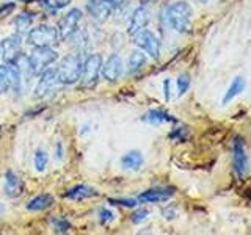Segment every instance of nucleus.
I'll use <instances>...</instances> for the list:
<instances>
[{
    "instance_id": "nucleus-16",
    "label": "nucleus",
    "mask_w": 251,
    "mask_h": 235,
    "mask_svg": "<svg viewBox=\"0 0 251 235\" xmlns=\"http://www.w3.org/2000/svg\"><path fill=\"white\" fill-rule=\"evenodd\" d=\"M22 179L16 174L14 171H6L5 172V182H3V190L5 194L8 196L10 199H14L21 196L22 193Z\"/></svg>"
},
{
    "instance_id": "nucleus-9",
    "label": "nucleus",
    "mask_w": 251,
    "mask_h": 235,
    "mask_svg": "<svg viewBox=\"0 0 251 235\" xmlns=\"http://www.w3.org/2000/svg\"><path fill=\"white\" fill-rule=\"evenodd\" d=\"M133 41L135 44L143 50L148 57H151L152 60H159L160 57V41L159 38L155 36L154 31L151 30H141L133 36Z\"/></svg>"
},
{
    "instance_id": "nucleus-30",
    "label": "nucleus",
    "mask_w": 251,
    "mask_h": 235,
    "mask_svg": "<svg viewBox=\"0 0 251 235\" xmlns=\"http://www.w3.org/2000/svg\"><path fill=\"white\" fill-rule=\"evenodd\" d=\"M99 221L102 223V224H108V223H112L113 219H115V213L112 210H108L107 207H102V209H99Z\"/></svg>"
},
{
    "instance_id": "nucleus-14",
    "label": "nucleus",
    "mask_w": 251,
    "mask_h": 235,
    "mask_svg": "<svg viewBox=\"0 0 251 235\" xmlns=\"http://www.w3.org/2000/svg\"><path fill=\"white\" fill-rule=\"evenodd\" d=\"M149 22V13L145 6H138L133 10L132 16H130V22H129V28H127V33L130 36H135L138 31L145 30L146 25Z\"/></svg>"
},
{
    "instance_id": "nucleus-24",
    "label": "nucleus",
    "mask_w": 251,
    "mask_h": 235,
    "mask_svg": "<svg viewBox=\"0 0 251 235\" xmlns=\"http://www.w3.org/2000/svg\"><path fill=\"white\" fill-rule=\"evenodd\" d=\"M47 163H49V155L44 151V149H36L35 155H33V166L38 172H44L47 168Z\"/></svg>"
},
{
    "instance_id": "nucleus-26",
    "label": "nucleus",
    "mask_w": 251,
    "mask_h": 235,
    "mask_svg": "<svg viewBox=\"0 0 251 235\" xmlns=\"http://www.w3.org/2000/svg\"><path fill=\"white\" fill-rule=\"evenodd\" d=\"M192 85V78L188 74H179V77L176 78V88H177V94L179 96H184V94L188 91Z\"/></svg>"
},
{
    "instance_id": "nucleus-20",
    "label": "nucleus",
    "mask_w": 251,
    "mask_h": 235,
    "mask_svg": "<svg viewBox=\"0 0 251 235\" xmlns=\"http://www.w3.org/2000/svg\"><path fill=\"white\" fill-rule=\"evenodd\" d=\"M121 166L127 171H138L145 163V157L140 151H129L121 157Z\"/></svg>"
},
{
    "instance_id": "nucleus-5",
    "label": "nucleus",
    "mask_w": 251,
    "mask_h": 235,
    "mask_svg": "<svg viewBox=\"0 0 251 235\" xmlns=\"http://www.w3.org/2000/svg\"><path fill=\"white\" fill-rule=\"evenodd\" d=\"M60 43L57 27L41 24L35 28H30L27 33V44L31 47H53Z\"/></svg>"
},
{
    "instance_id": "nucleus-4",
    "label": "nucleus",
    "mask_w": 251,
    "mask_h": 235,
    "mask_svg": "<svg viewBox=\"0 0 251 235\" xmlns=\"http://www.w3.org/2000/svg\"><path fill=\"white\" fill-rule=\"evenodd\" d=\"M100 69H102V57L100 53H90L83 60L82 72H80V86L83 90H94L99 83L100 78Z\"/></svg>"
},
{
    "instance_id": "nucleus-15",
    "label": "nucleus",
    "mask_w": 251,
    "mask_h": 235,
    "mask_svg": "<svg viewBox=\"0 0 251 235\" xmlns=\"http://www.w3.org/2000/svg\"><path fill=\"white\" fill-rule=\"evenodd\" d=\"M63 196H65L66 199H71V201H85V199L96 198V196H99V191L96 190V188L90 187V185L78 184V185L68 188Z\"/></svg>"
},
{
    "instance_id": "nucleus-32",
    "label": "nucleus",
    "mask_w": 251,
    "mask_h": 235,
    "mask_svg": "<svg viewBox=\"0 0 251 235\" xmlns=\"http://www.w3.org/2000/svg\"><path fill=\"white\" fill-rule=\"evenodd\" d=\"M163 94H165V99L170 100V97H171V80L170 78H165L163 80Z\"/></svg>"
},
{
    "instance_id": "nucleus-8",
    "label": "nucleus",
    "mask_w": 251,
    "mask_h": 235,
    "mask_svg": "<svg viewBox=\"0 0 251 235\" xmlns=\"http://www.w3.org/2000/svg\"><path fill=\"white\" fill-rule=\"evenodd\" d=\"M82 16L83 13L80 8H71L69 11L61 16L57 24L60 41H68L69 38H73L77 33L78 24L82 22Z\"/></svg>"
},
{
    "instance_id": "nucleus-23",
    "label": "nucleus",
    "mask_w": 251,
    "mask_h": 235,
    "mask_svg": "<svg viewBox=\"0 0 251 235\" xmlns=\"http://www.w3.org/2000/svg\"><path fill=\"white\" fill-rule=\"evenodd\" d=\"M11 91V77H10V66L0 65V96Z\"/></svg>"
},
{
    "instance_id": "nucleus-6",
    "label": "nucleus",
    "mask_w": 251,
    "mask_h": 235,
    "mask_svg": "<svg viewBox=\"0 0 251 235\" xmlns=\"http://www.w3.org/2000/svg\"><path fill=\"white\" fill-rule=\"evenodd\" d=\"M38 77L39 78H38V83H36V88H35V97L36 99L49 97L58 91L61 82H60L57 69L55 68H47Z\"/></svg>"
},
{
    "instance_id": "nucleus-1",
    "label": "nucleus",
    "mask_w": 251,
    "mask_h": 235,
    "mask_svg": "<svg viewBox=\"0 0 251 235\" xmlns=\"http://www.w3.org/2000/svg\"><path fill=\"white\" fill-rule=\"evenodd\" d=\"M165 22L168 27L177 33H190L192 31V21H193V10L185 0H177L173 2L163 10Z\"/></svg>"
},
{
    "instance_id": "nucleus-11",
    "label": "nucleus",
    "mask_w": 251,
    "mask_h": 235,
    "mask_svg": "<svg viewBox=\"0 0 251 235\" xmlns=\"http://www.w3.org/2000/svg\"><path fill=\"white\" fill-rule=\"evenodd\" d=\"M123 70H124L123 58L118 53H112L105 61H102L100 75L108 83H115L120 80L123 75Z\"/></svg>"
},
{
    "instance_id": "nucleus-10",
    "label": "nucleus",
    "mask_w": 251,
    "mask_h": 235,
    "mask_svg": "<svg viewBox=\"0 0 251 235\" xmlns=\"http://www.w3.org/2000/svg\"><path fill=\"white\" fill-rule=\"evenodd\" d=\"M250 168V159L247 154V149L240 138L234 140L232 144V169L237 177H243L248 172Z\"/></svg>"
},
{
    "instance_id": "nucleus-36",
    "label": "nucleus",
    "mask_w": 251,
    "mask_h": 235,
    "mask_svg": "<svg viewBox=\"0 0 251 235\" xmlns=\"http://www.w3.org/2000/svg\"><path fill=\"white\" fill-rule=\"evenodd\" d=\"M3 213V206H2V202H0V215Z\"/></svg>"
},
{
    "instance_id": "nucleus-34",
    "label": "nucleus",
    "mask_w": 251,
    "mask_h": 235,
    "mask_svg": "<svg viewBox=\"0 0 251 235\" xmlns=\"http://www.w3.org/2000/svg\"><path fill=\"white\" fill-rule=\"evenodd\" d=\"M162 213H163L165 218H168V219H171V218H175V216H176V212H175V210H171V209H165V210L162 212Z\"/></svg>"
},
{
    "instance_id": "nucleus-27",
    "label": "nucleus",
    "mask_w": 251,
    "mask_h": 235,
    "mask_svg": "<svg viewBox=\"0 0 251 235\" xmlns=\"http://www.w3.org/2000/svg\"><path fill=\"white\" fill-rule=\"evenodd\" d=\"M108 204H112V206H118V207H127V209H133L137 207L138 201L137 199H132V198H108Z\"/></svg>"
},
{
    "instance_id": "nucleus-19",
    "label": "nucleus",
    "mask_w": 251,
    "mask_h": 235,
    "mask_svg": "<svg viewBox=\"0 0 251 235\" xmlns=\"http://www.w3.org/2000/svg\"><path fill=\"white\" fill-rule=\"evenodd\" d=\"M55 204L53 201V196L49 194V193H41L35 196V198H31L28 202H27V210L28 212H44L47 209H50Z\"/></svg>"
},
{
    "instance_id": "nucleus-17",
    "label": "nucleus",
    "mask_w": 251,
    "mask_h": 235,
    "mask_svg": "<svg viewBox=\"0 0 251 235\" xmlns=\"http://www.w3.org/2000/svg\"><path fill=\"white\" fill-rule=\"evenodd\" d=\"M141 121L148 122V124L159 125V124H165V122H176V118L162 108H152V110H148V112L141 116Z\"/></svg>"
},
{
    "instance_id": "nucleus-25",
    "label": "nucleus",
    "mask_w": 251,
    "mask_h": 235,
    "mask_svg": "<svg viewBox=\"0 0 251 235\" xmlns=\"http://www.w3.org/2000/svg\"><path fill=\"white\" fill-rule=\"evenodd\" d=\"M50 224H52V229L58 234H66L71 231V223L63 216H53L50 219Z\"/></svg>"
},
{
    "instance_id": "nucleus-22",
    "label": "nucleus",
    "mask_w": 251,
    "mask_h": 235,
    "mask_svg": "<svg viewBox=\"0 0 251 235\" xmlns=\"http://www.w3.org/2000/svg\"><path fill=\"white\" fill-rule=\"evenodd\" d=\"M148 61V55L143 50H133L130 53V57L127 60V72L129 74H137L138 70H141L146 66Z\"/></svg>"
},
{
    "instance_id": "nucleus-7",
    "label": "nucleus",
    "mask_w": 251,
    "mask_h": 235,
    "mask_svg": "<svg viewBox=\"0 0 251 235\" xmlns=\"http://www.w3.org/2000/svg\"><path fill=\"white\" fill-rule=\"evenodd\" d=\"M22 41H24V35L16 33V31L0 41V55L3 57V61L6 65H16L24 55Z\"/></svg>"
},
{
    "instance_id": "nucleus-18",
    "label": "nucleus",
    "mask_w": 251,
    "mask_h": 235,
    "mask_svg": "<svg viewBox=\"0 0 251 235\" xmlns=\"http://www.w3.org/2000/svg\"><path fill=\"white\" fill-rule=\"evenodd\" d=\"M245 85H247V82H245V78H243L242 75L234 77V78H232V82L229 83V86H227L226 91H225V94H223V97H222V105H227L229 102H232L243 90H245Z\"/></svg>"
},
{
    "instance_id": "nucleus-3",
    "label": "nucleus",
    "mask_w": 251,
    "mask_h": 235,
    "mask_svg": "<svg viewBox=\"0 0 251 235\" xmlns=\"http://www.w3.org/2000/svg\"><path fill=\"white\" fill-rule=\"evenodd\" d=\"M82 65L83 60L80 57V53H68L60 60L58 66L55 69H57L58 78L63 86L74 85L78 82L82 72Z\"/></svg>"
},
{
    "instance_id": "nucleus-29",
    "label": "nucleus",
    "mask_w": 251,
    "mask_h": 235,
    "mask_svg": "<svg viewBox=\"0 0 251 235\" xmlns=\"http://www.w3.org/2000/svg\"><path fill=\"white\" fill-rule=\"evenodd\" d=\"M148 216H149V210L148 209H138L130 215V221L133 224H140V223H143Z\"/></svg>"
},
{
    "instance_id": "nucleus-13",
    "label": "nucleus",
    "mask_w": 251,
    "mask_h": 235,
    "mask_svg": "<svg viewBox=\"0 0 251 235\" xmlns=\"http://www.w3.org/2000/svg\"><path fill=\"white\" fill-rule=\"evenodd\" d=\"M175 194L173 188H165V187H157V188H149L138 194L137 201L141 204H155V202H165L168 201L171 196Z\"/></svg>"
},
{
    "instance_id": "nucleus-35",
    "label": "nucleus",
    "mask_w": 251,
    "mask_h": 235,
    "mask_svg": "<svg viewBox=\"0 0 251 235\" xmlns=\"http://www.w3.org/2000/svg\"><path fill=\"white\" fill-rule=\"evenodd\" d=\"M126 2H127V0H112L115 10H118V8H121L123 5H126Z\"/></svg>"
},
{
    "instance_id": "nucleus-28",
    "label": "nucleus",
    "mask_w": 251,
    "mask_h": 235,
    "mask_svg": "<svg viewBox=\"0 0 251 235\" xmlns=\"http://www.w3.org/2000/svg\"><path fill=\"white\" fill-rule=\"evenodd\" d=\"M188 129L187 127H175L170 132V140L173 141H185L188 138Z\"/></svg>"
},
{
    "instance_id": "nucleus-21",
    "label": "nucleus",
    "mask_w": 251,
    "mask_h": 235,
    "mask_svg": "<svg viewBox=\"0 0 251 235\" xmlns=\"http://www.w3.org/2000/svg\"><path fill=\"white\" fill-rule=\"evenodd\" d=\"M35 16L36 14L31 13V11H22V13H19L18 16H16L14 21H13V25H14L16 33H21V35L28 33L31 24H33Z\"/></svg>"
},
{
    "instance_id": "nucleus-33",
    "label": "nucleus",
    "mask_w": 251,
    "mask_h": 235,
    "mask_svg": "<svg viewBox=\"0 0 251 235\" xmlns=\"http://www.w3.org/2000/svg\"><path fill=\"white\" fill-rule=\"evenodd\" d=\"M55 159H57V160L63 159V146H61V143H57V146H55Z\"/></svg>"
},
{
    "instance_id": "nucleus-2",
    "label": "nucleus",
    "mask_w": 251,
    "mask_h": 235,
    "mask_svg": "<svg viewBox=\"0 0 251 235\" xmlns=\"http://www.w3.org/2000/svg\"><path fill=\"white\" fill-rule=\"evenodd\" d=\"M58 60V52L53 47H33L27 55V66H28V74L38 77L39 74L50 68L55 61Z\"/></svg>"
},
{
    "instance_id": "nucleus-37",
    "label": "nucleus",
    "mask_w": 251,
    "mask_h": 235,
    "mask_svg": "<svg viewBox=\"0 0 251 235\" xmlns=\"http://www.w3.org/2000/svg\"><path fill=\"white\" fill-rule=\"evenodd\" d=\"M143 3H149V2H154V0H141Z\"/></svg>"
},
{
    "instance_id": "nucleus-12",
    "label": "nucleus",
    "mask_w": 251,
    "mask_h": 235,
    "mask_svg": "<svg viewBox=\"0 0 251 235\" xmlns=\"http://www.w3.org/2000/svg\"><path fill=\"white\" fill-rule=\"evenodd\" d=\"M85 10L93 21L105 22L115 13V6L112 3V0H88Z\"/></svg>"
},
{
    "instance_id": "nucleus-31",
    "label": "nucleus",
    "mask_w": 251,
    "mask_h": 235,
    "mask_svg": "<svg viewBox=\"0 0 251 235\" xmlns=\"http://www.w3.org/2000/svg\"><path fill=\"white\" fill-rule=\"evenodd\" d=\"M16 10V2H5L0 5V19L6 18V16H10L13 11Z\"/></svg>"
}]
</instances>
